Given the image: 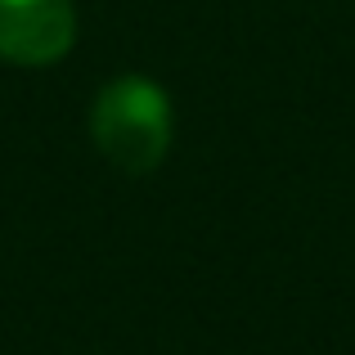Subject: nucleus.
<instances>
[{"label":"nucleus","instance_id":"f257e3e1","mask_svg":"<svg viewBox=\"0 0 355 355\" xmlns=\"http://www.w3.org/2000/svg\"><path fill=\"white\" fill-rule=\"evenodd\" d=\"M171 99L148 77H117L95 95L90 135L99 153L126 175H148L171 148Z\"/></svg>","mask_w":355,"mask_h":355},{"label":"nucleus","instance_id":"f03ea898","mask_svg":"<svg viewBox=\"0 0 355 355\" xmlns=\"http://www.w3.org/2000/svg\"><path fill=\"white\" fill-rule=\"evenodd\" d=\"M77 41L72 0H0V59L18 68H50Z\"/></svg>","mask_w":355,"mask_h":355}]
</instances>
